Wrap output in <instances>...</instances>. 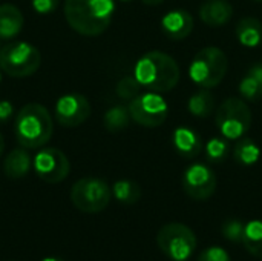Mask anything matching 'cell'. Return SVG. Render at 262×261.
I'll use <instances>...</instances> for the list:
<instances>
[{"instance_id": "1", "label": "cell", "mask_w": 262, "mask_h": 261, "mask_svg": "<svg viewBox=\"0 0 262 261\" xmlns=\"http://www.w3.org/2000/svg\"><path fill=\"white\" fill-rule=\"evenodd\" d=\"M114 12V0H64L66 22L81 35L103 34L109 28Z\"/></svg>"}, {"instance_id": "2", "label": "cell", "mask_w": 262, "mask_h": 261, "mask_svg": "<svg viewBox=\"0 0 262 261\" xmlns=\"http://www.w3.org/2000/svg\"><path fill=\"white\" fill-rule=\"evenodd\" d=\"M134 75L141 85L152 92H169L180 82V66L166 52L149 51L135 65Z\"/></svg>"}, {"instance_id": "3", "label": "cell", "mask_w": 262, "mask_h": 261, "mask_svg": "<svg viewBox=\"0 0 262 261\" xmlns=\"http://www.w3.org/2000/svg\"><path fill=\"white\" fill-rule=\"evenodd\" d=\"M54 125L49 111L38 103L25 105L14 122V134L23 148H41L52 135Z\"/></svg>"}, {"instance_id": "4", "label": "cell", "mask_w": 262, "mask_h": 261, "mask_svg": "<svg viewBox=\"0 0 262 261\" xmlns=\"http://www.w3.org/2000/svg\"><path fill=\"white\" fill-rule=\"evenodd\" d=\"M229 68L227 55L216 46H207L193 57L189 75L201 88H215L226 77Z\"/></svg>"}, {"instance_id": "5", "label": "cell", "mask_w": 262, "mask_h": 261, "mask_svg": "<svg viewBox=\"0 0 262 261\" xmlns=\"http://www.w3.org/2000/svg\"><path fill=\"white\" fill-rule=\"evenodd\" d=\"M40 63V51L28 42H11L0 49V69L14 78L32 75Z\"/></svg>"}, {"instance_id": "6", "label": "cell", "mask_w": 262, "mask_h": 261, "mask_svg": "<svg viewBox=\"0 0 262 261\" xmlns=\"http://www.w3.org/2000/svg\"><path fill=\"white\" fill-rule=\"evenodd\" d=\"M215 122L223 137L238 140L249 132L252 126V112L244 100L230 97L216 109Z\"/></svg>"}, {"instance_id": "7", "label": "cell", "mask_w": 262, "mask_h": 261, "mask_svg": "<svg viewBox=\"0 0 262 261\" xmlns=\"http://www.w3.org/2000/svg\"><path fill=\"white\" fill-rule=\"evenodd\" d=\"M112 191L109 185L95 177H86L74 183L71 189L72 205L84 214H98L104 211L111 202Z\"/></svg>"}, {"instance_id": "8", "label": "cell", "mask_w": 262, "mask_h": 261, "mask_svg": "<svg viewBox=\"0 0 262 261\" xmlns=\"http://www.w3.org/2000/svg\"><path fill=\"white\" fill-rule=\"evenodd\" d=\"M158 248L173 261H186L196 249L193 231L181 223H169L158 231Z\"/></svg>"}, {"instance_id": "9", "label": "cell", "mask_w": 262, "mask_h": 261, "mask_svg": "<svg viewBox=\"0 0 262 261\" xmlns=\"http://www.w3.org/2000/svg\"><path fill=\"white\" fill-rule=\"evenodd\" d=\"M130 118L144 126V128H157L163 125L169 114V106L164 98L158 92H146L138 94L135 98L129 102Z\"/></svg>"}, {"instance_id": "10", "label": "cell", "mask_w": 262, "mask_h": 261, "mask_svg": "<svg viewBox=\"0 0 262 261\" xmlns=\"http://www.w3.org/2000/svg\"><path fill=\"white\" fill-rule=\"evenodd\" d=\"M183 189L192 200L204 202L216 191V175L207 165L193 163L183 175Z\"/></svg>"}, {"instance_id": "11", "label": "cell", "mask_w": 262, "mask_h": 261, "mask_svg": "<svg viewBox=\"0 0 262 261\" xmlns=\"http://www.w3.org/2000/svg\"><path fill=\"white\" fill-rule=\"evenodd\" d=\"M35 174L46 183L55 185L63 182L71 171L68 157L57 148H46L37 152L34 158Z\"/></svg>"}, {"instance_id": "12", "label": "cell", "mask_w": 262, "mask_h": 261, "mask_svg": "<svg viewBox=\"0 0 262 261\" xmlns=\"http://www.w3.org/2000/svg\"><path fill=\"white\" fill-rule=\"evenodd\" d=\"M91 103L81 94H66L57 100L55 118L63 128H75L91 115Z\"/></svg>"}, {"instance_id": "13", "label": "cell", "mask_w": 262, "mask_h": 261, "mask_svg": "<svg viewBox=\"0 0 262 261\" xmlns=\"http://www.w3.org/2000/svg\"><path fill=\"white\" fill-rule=\"evenodd\" d=\"M161 28L170 40H183L193 31V17L184 9H173L161 18Z\"/></svg>"}, {"instance_id": "14", "label": "cell", "mask_w": 262, "mask_h": 261, "mask_svg": "<svg viewBox=\"0 0 262 261\" xmlns=\"http://www.w3.org/2000/svg\"><path fill=\"white\" fill-rule=\"evenodd\" d=\"M233 15V6L229 0H206L200 6V18L212 28L226 25Z\"/></svg>"}, {"instance_id": "15", "label": "cell", "mask_w": 262, "mask_h": 261, "mask_svg": "<svg viewBox=\"0 0 262 261\" xmlns=\"http://www.w3.org/2000/svg\"><path fill=\"white\" fill-rule=\"evenodd\" d=\"M173 148L184 158H195L203 151L201 135L186 126H180L173 131Z\"/></svg>"}, {"instance_id": "16", "label": "cell", "mask_w": 262, "mask_h": 261, "mask_svg": "<svg viewBox=\"0 0 262 261\" xmlns=\"http://www.w3.org/2000/svg\"><path fill=\"white\" fill-rule=\"evenodd\" d=\"M23 14L11 3L0 5V40H11L23 29Z\"/></svg>"}, {"instance_id": "17", "label": "cell", "mask_w": 262, "mask_h": 261, "mask_svg": "<svg viewBox=\"0 0 262 261\" xmlns=\"http://www.w3.org/2000/svg\"><path fill=\"white\" fill-rule=\"evenodd\" d=\"M32 160L26 149L18 148L11 151L3 162V172L11 180H18L28 175Z\"/></svg>"}, {"instance_id": "18", "label": "cell", "mask_w": 262, "mask_h": 261, "mask_svg": "<svg viewBox=\"0 0 262 261\" xmlns=\"http://www.w3.org/2000/svg\"><path fill=\"white\" fill-rule=\"evenodd\" d=\"M236 38L243 46L256 48L262 45V22L255 17H244L236 25Z\"/></svg>"}, {"instance_id": "19", "label": "cell", "mask_w": 262, "mask_h": 261, "mask_svg": "<svg viewBox=\"0 0 262 261\" xmlns=\"http://www.w3.org/2000/svg\"><path fill=\"white\" fill-rule=\"evenodd\" d=\"M215 95L209 91V88H203L196 91L187 102L189 112L198 118H207L215 112Z\"/></svg>"}, {"instance_id": "20", "label": "cell", "mask_w": 262, "mask_h": 261, "mask_svg": "<svg viewBox=\"0 0 262 261\" xmlns=\"http://www.w3.org/2000/svg\"><path fill=\"white\" fill-rule=\"evenodd\" d=\"M233 157L239 165L252 166L259 160L261 149L250 137H241L233 148Z\"/></svg>"}, {"instance_id": "21", "label": "cell", "mask_w": 262, "mask_h": 261, "mask_svg": "<svg viewBox=\"0 0 262 261\" xmlns=\"http://www.w3.org/2000/svg\"><path fill=\"white\" fill-rule=\"evenodd\" d=\"M103 123H104V128H106L109 132L123 131V129L127 128L129 123H130V112H129V108H126V106H123V105H115V106L109 108V109L104 112Z\"/></svg>"}, {"instance_id": "22", "label": "cell", "mask_w": 262, "mask_h": 261, "mask_svg": "<svg viewBox=\"0 0 262 261\" xmlns=\"http://www.w3.org/2000/svg\"><path fill=\"white\" fill-rule=\"evenodd\" d=\"M114 197L123 205H135L141 198V188L132 180H118L112 186Z\"/></svg>"}, {"instance_id": "23", "label": "cell", "mask_w": 262, "mask_h": 261, "mask_svg": "<svg viewBox=\"0 0 262 261\" xmlns=\"http://www.w3.org/2000/svg\"><path fill=\"white\" fill-rule=\"evenodd\" d=\"M243 245L256 258H262V222L253 220L246 225Z\"/></svg>"}, {"instance_id": "24", "label": "cell", "mask_w": 262, "mask_h": 261, "mask_svg": "<svg viewBox=\"0 0 262 261\" xmlns=\"http://www.w3.org/2000/svg\"><path fill=\"white\" fill-rule=\"evenodd\" d=\"M230 146L224 138L213 137L206 145V155L210 163H223L229 155Z\"/></svg>"}, {"instance_id": "25", "label": "cell", "mask_w": 262, "mask_h": 261, "mask_svg": "<svg viewBox=\"0 0 262 261\" xmlns=\"http://www.w3.org/2000/svg\"><path fill=\"white\" fill-rule=\"evenodd\" d=\"M239 92L241 95L249 102H258L262 98V85L261 82L253 77L252 74H246L243 80L239 82Z\"/></svg>"}, {"instance_id": "26", "label": "cell", "mask_w": 262, "mask_h": 261, "mask_svg": "<svg viewBox=\"0 0 262 261\" xmlns=\"http://www.w3.org/2000/svg\"><path fill=\"white\" fill-rule=\"evenodd\" d=\"M141 85L135 78V75H126L117 83V95L123 100H132L140 94Z\"/></svg>"}, {"instance_id": "27", "label": "cell", "mask_w": 262, "mask_h": 261, "mask_svg": "<svg viewBox=\"0 0 262 261\" xmlns=\"http://www.w3.org/2000/svg\"><path fill=\"white\" fill-rule=\"evenodd\" d=\"M246 225L239 220H227L221 226V234L232 243H243Z\"/></svg>"}, {"instance_id": "28", "label": "cell", "mask_w": 262, "mask_h": 261, "mask_svg": "<svg viewBox=\"0 0 262 261\" xmlns=\"http://www.w3.org/2000/svg\"><path fill=\"white\" fill-rule=\"evenodd\" d=\"M198 261H232L229 252L220 246H212V248H207L204 249Z\"/></svg>"}, {"instance_id": "29", "label": "cell", "mask_w": 262, "mask_h": 261, "mask_svg": "<svg viewBox=\"0 0 262 261\" xmlns=\"http://www.w3.org/2000/svg\"><path fill=\"white\" fill-rule=\"evenodd\" d=\"M31 5H32V9L37 14L46 15V14L54 12L58 8L60 0H31Z\"/></svg>"}, {"instance_id": "30", "label": "cell", "mask_w": 262, "mask_h": 261, "mask_svg": "<svg viewBox=\"0 0 262 261\" xmlns=\"http://www.w3.org/2000/svg\"><path fill=\"white\" fill-rule=\"evenodd\" d=\"M14 112V106L8 100L0 102V123H6Z\"/></svg>"}, {"instance_id": "31", "label": "cell", "mask_w": 262, "mask_h": 261, "mask_svg": "<svg viewBox=\"0 0 262 261\" xmlns=\"http://www.w3.org/2000/svg\"><path fill=\"white\" fill-rule=\"evenodd\" d=\"M144 5H149V6H155V5H160L163 0H141Z\"/></svg>"}, {"instance_id": "32", "label": "cell", "mask_w": 262, "mask_h": 261, "mask_svg": "<svg viewBox=\"0 0 262 261\" xmlns=\"http://www.w3.org/2000/svg\"><path fill=\"white\" fill-rule=\"evenodd\" d=\"M3 151H5V140H3V135H2V132H0V157H2V154H3Z\"/></svg>"}, {"instance_id": "33", "label": "cell", "mask_w": 262, "mask_h": 261, "mask_svg": "<svg viewBox=\"0 0 262 261\" xmlns=\"http://www.w3.org/2000/svg\"><path fill=\"white\" fill-rule=\"evenodd\" d=\"M41 261H63V260H60V258H55V257H49V258H45V260H41Z\"/></svg>"}, {"instance_id": "34", "label": "cell", "mask_w": 262, "mask_h": 261, "mask_svg": "<svg viewBox=\"0 0 262 261\" xmlns=\"http://www.w3.org/2000/svg\"><path fill=\"white\" fill-rule=\"evenodd\" d=\"M121 2H130V0H121Z\"/></svg>"}, {"instance_id": "35", "label": "cell", "mask_w": 262, "mask_h": 261, "mask_svg": "<svg viewBox=\"0 0 262 261\" xmlns=\"http://www.w3.org/2000/svg\"><path fill=\"white\" fill-rule=\"evenodd\" d=\"M0 80H2V72H0Z\"/></svg>"}, {"instance_id": "36", "label": "cell", "mask_w": 262, "mask_h": 261, "mask_svg": "<svg viewBox=\"0 0 262 261\" xmlns=\"http://www.w3.org/2000/svg\"><path fill=\"white\" fill-rule=\"evenodd\" d=\"M255 2H262V0H255Z\"/></svg>"}]
</instances>
